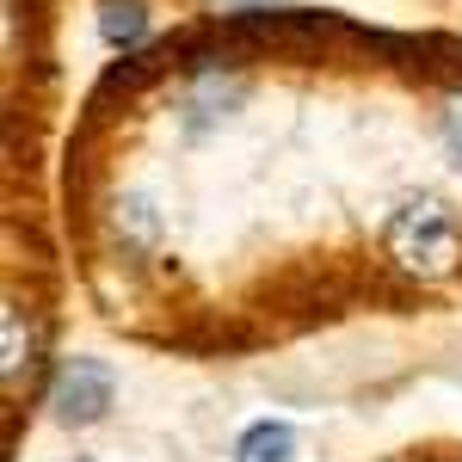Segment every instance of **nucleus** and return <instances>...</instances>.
Returning a JSON list of instances; mask_svg holds the SVG:
<instances>
[{
	"instance_id": "nucleus-1",
	"label": "nucleus",
	"mask_w": 462,
	"mask_h": 462,
	"mask_svg": "<svg viewBox=\"0 0 462 462\" xmlns=\"http://www.w3.org/2000/svg\"><path fill=\"white\" fill-rule=\"evenodd\" d=\"M383 247H389V259L401 272H413V278H450L457 259H462V228L438 198H413V204H401V210L389 216Z\"/></svg>"
},
{
	"instance_id": "nucleus-2",
	"label": "nucleus",
	"mask_w": 462,
	"mask_h": 462,
	"mask_svg": "<svg viewBox=\"0 0 462 462\" xmlns=\"http://www.w3.org/2000/svg\"><path fill=\"white\" fill-rule=\"evenodd\" d=\"M111 394H117V376H111L99 357H69V364L56 370L50 413H56L62 426H93V420H106Z\"/></svg>"
},
{
	"instance_id": "nucleus-3",
	"label": "nucleus",
	"mask_w": 462,
	"mask_h": 462,
	"mask_svg": "<svg viewBox=\"0 0 462 462\" xmlns=\"http://www.w3.org/2000/svg\"><path fill=\"white\" fill-rule=\"evenodd\" d=\"M296 457V431L278 426V420H265V426H253L241 444H235V462H290Z\"/></svg>"
},
{
	"instance_id": "nucleus-4",
	"label": "nucleus",
	"mask_w": 462,
	"mask_h": 462,
	"mask_svg": "<svg viewBox=\"0 0 462 462\" xmlns=\"http://www.w3.org/2000/svg\"><path fill=\"white\" fill-rule=\"evenodd\" d=\"M99 32H106L111 50H130V43H136V37L148 32L143 0H106V13H99Z\"/></svg>"
},
{
	"instance_id": "nucleus-5",
	"label": "nucleus",
	"mask_w": 462,
	"mask_h": 462,
	"mask_svg": "<svg viewBox=\"0 0 462 462\" xmlns=\"http://www.w3.org/2000/svg\"><path fill=\"white\" fill-rule=\"evenodd\" d=\"M444 148H450V161L462 167V99L444 111Z\"/></svg>"
}]
</instances>
